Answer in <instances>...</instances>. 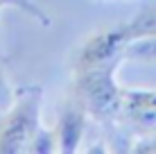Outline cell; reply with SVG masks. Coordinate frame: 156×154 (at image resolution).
I'll use <instances>...</instances> for the list:
<instances>
[{"instance_id": "6da1fadb", "label": "cell", "mask_w": 156, "mask_h": 154, "mask_svg": "<svg viewBox=\"0 0 156 154\" xmlns=\"http://www.w3.org/2000/svg\"><path fill=\"white\" fill-rule=\"evenodd\" d=\"M122 61L125 59L73 73L70 95L84 104L88 116L95 118L98 123L111 125L118 118H122V93H125V88L115 79Z\"/></svg>"}, {"instance_id": "7a4b0ae2", "label": "cell", "mask_w": 156, "mask_h": 154, "mask_svg": "<svg viewBox=\"0 0 156 154\" xmlns=\"http://www.w3.org/2000/svg\"><path fill=\"white\" fill-rule=\"evenodd\" d=\"M43 88L36 84L16 86L14 104L0 111V154H27L30 143L41 129Z\"/></svg>"}, {"instance_id": "3957f363", "label": "cell", "mask_w": 156, "mask_h": 154, "mask_svg": "<svg viewBox=\"0 0 156 154\" xmlns=\"http://www.w3.org/2000/svg\"><path fill=\"white\" fill-rule=\"evenodd\" d=\"M127 43H129V39H127V34H125L122 27L100 30V32H95V34H90L88 39H84V43L75 50V55H73V73L125 59Z\"/></svg>"}, {"instance_id": "277c9868", "label": "cell", "mask_w": 156, "mask_h": 154, "mask_svg": "<svg viewBox=\"0 0 156 154\" xmlns=\"http://www.w3.org/2000/svg\"><path fill=\"white\" fill-rule=\"evenodd\" d=\"M88 111L84 109L82 102L70 95L68 102H63L59 118L55 125V136H57V152L61 154H75L79 152L84 136H86V127H88Z\"/></svg>"}, {"instance_id": "5b68a950", "label": "cell", "mask_w": 156, "mask_h": 154, "mask_svg": "<svg viewBox=\"0 0 156 154\" xmlns=\"http://www.w3.org/2000/svg\"><path fill=\"white\" fill-rule=\"evenodd\" d=\"M122 120L138 131H156V91L125 88L122 93Z\"/></svg>"}, {"instance_id": "8992f818", "label": "cell", "mask_w": 156, "mask_h": 154, "mask_svg": "<svg viewBox=\"0 0 156 154\" xmlns=\"http://www.w3.org/2000/svg\"><path fill=\"white\" fill-rule=\"evenodd\" d=\"M127 39H140V36H156V2L140 9L127 25H122Z\"/></svg>"}, {"instance_id": "52a82bcc", "label": "cell", "mask_w": 156, "mask_h": 154, "mask_svg": "<svg viewBox=\"0 0 156 154\" xmlns=\"http://www.w3.org/2000/svg\"><path fill=\"white\" fill-rule=\"evenodd\" d=\"M125 59L136 61H154L156 63V36H140L131 39L125 48Z\"/></svg>"}, {"instance_id": "ba28073f", "label": "cell", "mask_w": 156, "mask_h": 154, "mask_svg": "<svg viewBox=\"0 0 156 154\" xmlns=\"http://www.w3.org/2000/svg\"><path fill=\"white\" fill-rule=\"evenodd\" d=\"M0 7H16V9H20V12L27 14L30 18H34L36 23H41L43 27H50L52 25V18L43 12L34 0H0Z\"/></svg>"}, {"instance_id": "9c48e42d", "label": "cell", "mask_w": 156, "mask_h": 154, "mask_svg": "<svg viewBox=\"0 0 156 154\" xmlns=\"http://www.w3.org/2000/svg\"><path fill=\"white\" fill-rule=\"evenodd\" d=\"M50 152H57L55 129H48V127L41 125V129L36 131L34 141H32L30 147H27V154H50Z\"/></svg>"}, {"instance_id": "30bf717a", "label": "cell", "mask_w": 156, "mask_h": 154, "mask_svg": "<svg viewBox=\"0 0 156 154\" xmlns=\"http://www.w3.org/2000/svg\"><path fill=\"white\" fill-rule=\"evenodd\" d=\"M14 98H16V86L9 84L7 73H5L2 66H0V111H7L9 107H12Z\"/></svg>"}]
</instances>
